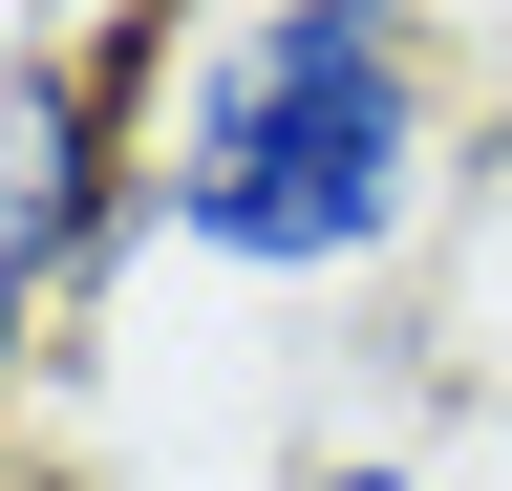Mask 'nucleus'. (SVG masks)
<instances>
[{
  "label": "nucleus",
  "mask_w": 512,
  "mask_h": 491,
  "mask_svg": "<svg viewBox=\"0 0 512 491\" xmlns=\"http://www.w3.org/2000/svg\"><path fill=\"white\" fill-rule=\"evenodd\" d=\"M278 491H448V470H427V449H299Z\"/></svg>",
  "instance_id": "nucleus-2"
},
{
  "label": "nucleus",
  "mask_w": 512,
  "mask_h": 491,
  "mask_svg": "<svg viewBox=\"0 0 512 491\" xmlns=\"http://www.w3.org/2000/svg\"><path fill=\"white\" fill-rule=\"evenodd\" d=\"M0 491H64V470H43V427H0Z\"/></svg>",
  "instance_id": "nucleus-3"
},
{
  "label": "nucleus",
  "mask_w": 512,
  "mask_h": 491,
  "mask_svg": "<svg viewBox=\"0 0 512 491\" xmlns=\"http://www.w3.org/2000/svg\"><path fill=\"white\" fill-rule=\"evenodd\" d=\"M448 129H470V65L427 0H214L150 214L214 278H384L448 214Z\"/></svg>",
  "instance_id": "nucleus-1"
}]
</instances>
